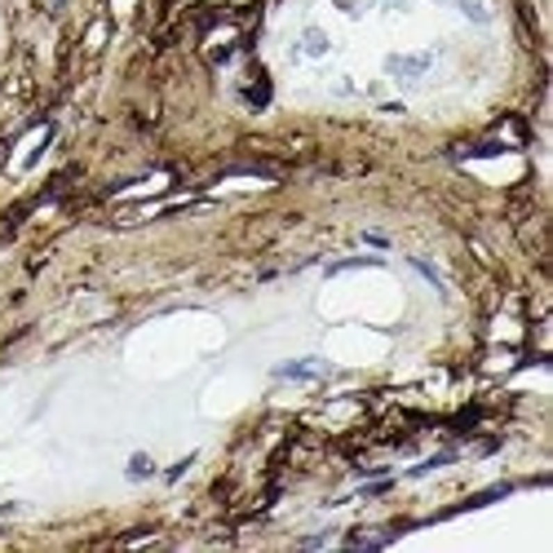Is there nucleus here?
<instances>
[{"instance_id": "nucleus-2", "label": "nucleus", "mask_w": 553, "mask_h": 553, "mask_svg": "<svg viewBox=\"0 0 553 553\" xmlns=\"http://www.w3.org/2000/svg\"><path fill=\"white\" fill-rule=\"evenodd\" d=\"M390 76H420L429 67V53H412V58H390Z\"/></svg>"}, {"instance_id": "nucleus-3", "label": "nucleus", "mask_w": 553, "mask_h": 553, "mask_svg": "<svg viewBox=\"0 0 553 553\" xmlns=\"http://www.w3.org/2000/svg\"><path fill=\"white\" fill-rule=\"evenodd\" d=\"M306 49H310V53H328V35H323L319 27H310V31H306Z\"/></svg>"}, {"instance_id": "nucleus-1", "label": "nucleus", "mask_w": 553, "mask_h": 553, "mask_svg": "<svg viewBox=\"0 0 553 553\" xmlns=\"http://www.w3.org/2000/svg\"><path fill=\"white\" fill-rule=\"evenodd\" d=\"M274 377L279 381H319V377H328V363L323 358H292V363L274 368Z\"/></svg>"}, {"instance_id": "nucleus-4", "label": "nucleus", "mask_w": 553, "mask_h": 553, "mask_svg": "<svg viewBox=\"0 0 553 553\" xmlns=\"http://www.w3.org/2000/svg\"><path fill=\"white\" fill-rule=\"evenodd\" d=\"M129 474H133V478H147V474H151V461H147V456H133V465H129Z\"/></svg>"}]
</instances>
